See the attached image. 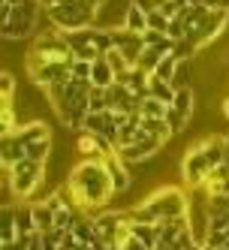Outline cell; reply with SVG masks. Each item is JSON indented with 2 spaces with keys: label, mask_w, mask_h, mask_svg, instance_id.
I'll use <instances>...</instances> for the list:
<instances>
[{
  "label": "cell",
  "mask_w": 229,
  "mask_h": 250,
  "mask_svg": "<svg viewBox=\"0 0 229 250\" xmlns=\"http://www.w3.org/2000/svg\"><path fill=\"white\" fill-rule=\"evenodd\" d=\"M66 193L76 202V208H100L115 196L112 175L105 169L103 157L100 160H82L66 178Z\"/></svg>",
  "instance_id": "1"
},
{
  "label": "cell",
  "mask_w": 229,
  "mask_h": 250,
  "mask_svg": "<svg viewBox=\"0 0 229 250\" xmlns=\"http://www.w3.org/2000/svg\"><path fill=\"white\" fill-rule=\"evenodd\" d=\"M27 76L30 82L42 87V91H48L51 84H66L69 79H73V63L76 58H69V61H45L40 55H33V51H27Z\"/></svg>",
  "instance_id": "2"
},
{
  "label": "cell",
  "mask_w": 229,
  "mask_h": 250,
  "mask_svg": "<svg viewBox=\"0 0 229 250\" xmlns=\"http://www.w3.org/2000/svg\"><path fill=\"white\" fill-rule=\"evenodd\" d=\"M3 178H6L15 199H30L33 190L45 181V163H37V160L24 157L21 163H15L9 172H3Z\"/></svg>",
  "instance_id": "3"
},
{
  "label": "cell",
  "mask_w": 229,
  "mask_h": 250,
  "mask_svg": "<svg viewBox=\"0 0 229 250\" xmlns=\"http://www.w3.org/2000/svg\"><path fill=\"white\" fill-rule=\"evenodd\" d=\"M145 205L154 211V217L157 223H166V220H178V217H187L190 214V196L178 187H163V190H157L151 193Z\"/></svg>",
  "instance_id": "4"
},
{
  "label": "cell",
  "mask_w": 229,
  "mask_h": 250,
  "mask_svg": "<svg viewBox=\"0 0 229 250\" xmlns=\"http://www.w3.org/2000/svg\"><path fill=\"white\" fill-rule=\"evenodd\" d=\"M48 19L55 21V27H58V30L76 33V30H87V27H94L97 12H91L87 6H82L79 0H63V3H55V6L48 9Z\"/></svg>",
  "instance_id": "5"
},
{
  "label": "cell",
  "mask_w": 229,
  "mask_h": 250,
  "mask_svg": "<svg viewBox=\"0 0 229 250\" xmlns=\"http://www.w3.org/2000/svg\"><path fill=\"white\" fill-rule=\"evenodd\" d=\"M30 51L40 55V58H45V61H69V58H76L73 45H69L63 30H40L37 37H33Z\"/></svg>",
  "instance_id": "6"
},
{
  "label": "cell",
  "mask_w": 229,
  "mask_h": 250,
  "mask_svg": "<svg viewBox=\"0 0 229 250\" xmlns=\"http://www.w3.org/2000/svg\"><path fill=\"white\" fill-rule=\"evenodd\" d=\"M37 15H40V0L15 6L9 19H3V40H21L37 30Z\"/></svg>",
  "instance_id": "7"
},
{
  "label": "cell",
  "mask_w": 229,
  "mask_h": 250,
  "mask_svg": "<svg viewBox=\"0 0 229 250\" xmlns=\"http://www.w3.org/2000/svg\"><path fill=\"white\" fill-rule=\"evenodd\" d=\"M208 172H211V163H208V157L202 154L199 142H196V145H193V148L184 154V160H181V175H184V184H187L190 190H199V187L205 184Z\"/></svg>",
  "instance_id": "8"
},
{
  "label": "cell",
  "mask_w": 229,
  "mask_h": 250,
  "mask_svg": "<svg viewBox=\"0 0 229 250\" xmlns=\"http://www.w3.org/2000/svg\"><path fill=\"white\" fill-rule=\"evenodd\" d=\"M193 103H196V97H193V87H184V91L175 94V100H172V105H169V115H166L172 133H181V130H184V124H187L190 115H193Z\"/></svg>",
  "instance_id": "9"
},
{
  "label": "cell",
  "mask_w": 229,
  "mask_h": 250,
  "mask_svg": "<svg viewBox=\"0 0 229 250\" xmlns=\"http://www.w3.org/2000/svg\"><path fill=\"white\" fill-rule=\"evenodd\" d=\"M66 40H69V45H73L76 61L97 63V61L103 58V51H100V48H97V42H94V27H87V30H76V33H66Z\"/></svg>",
  "instance_id": "10"
},
{
  "label": "cell",
  "mask_w": 229,
  "mask_h": 250,
  "mask_svg": "<svg viewBox=\"0 0 229 250\" xmlns=\"http://www.w3.org/2000/svg\"><path fill=\"white\" fill-rule=\"evenodd\" d=\"M94 220H97V235H100V241L105 247H115L118 244V232L124 229V223H127L124 211H121V214L118 211H105V214H100V217H94Z\"/></svg>",
  "instance_id": "11"
},
{
  "label": "cell",
  "mask_w": 229,
  "mask_h": 250,
  "mask_svg": "<svg viewBox=\"0 0 229 250\" xmlns=\"http://www.w3.org/2000/svg\"><path fill=\"white\" fill-rule=\"evenodd\" d=\"M24 157H27V148H24L19 130H15V133H6V136H3V145H0V166H3V172H9L15 163H21Z\"/></svg>",
  "instance_id": "12"
},
{
  "label": "cell",
  "mask_w": 229,
  "mask_h": 250,
  "mask_svg": "<svg viewBox=\"0 0 229 250\" xmlns=\"http://www.w3.org/2000/svg\"><path fill=\"white\" fill-rule=\"evenodd\" d=\"M160 148H163V142H157V139L145 136L142 142H136V145H130V148H121V151H118V157L124 160V163H145L148 157L160 154Z\"/></svg>",
  "instance_id": "13"
},
{
  "label": "cell",
  "mask_w": 229,
  "mask_h": 250,
  "mask_svg": "<svg viewBox=\"0 0 229 250\" xmlns=\"http://www.w3.org/2000/svg\"><path fill=\"white\" fill-rule=\"evenodd\" d=\"M103 163H105V169H109V175H112L115 193H124V190H130L133 178H130V172H127V163H124V160L118 157V151H109V154H103Z\"/></svg>",
  "instance_id": "14"
},
{
  "label": "cell",
  "mask_w": 229,
  "mask_h": 250,
  "mask_svg": "<svg viewBox=\"0 0 229 250\" xmlns=\"http://www.w3.org/2000/svg\"><path fill=\"white\" fill-rule=\"evenodd\" d=\"M76 148H79V154H84V160H100L103 154L115 151L109 142H105L103 136H97V133H79Z\"/></svg>",
  "instance_id": "15"
},
{
  "label": "cell",
  "mask_w": 229,
  "mask_h": 250,
  "mask_svg": "<svg viewBox=\"0 0 229 250\" xmlns=\"http://www.w3.org/2000/svg\"><path fill=\"white\" fill-rule=\"evenodd\" d=\"M73 235L79 244H91V247H100V235H97V220L94 217H79V223L73 226Z\"/></svg>",
  "instance_id": "16"
},
{
  "label": "cell",
  "mask_w": 229,
  "mask_h": 250,
  "mask_svg": "<svg viewBox=\"0 0 229 250\" xmlns=\"http://www.w3.org/2000/svg\"><path fill=\"white\" fill-rule=\"evenodd\" d=\"M121 84H127L136 97H142V100H145V97H148V84H151V73H145V69L133 66L130 73H127V79L121 82Z\"/></svg>",
  "instance_id": "17"
},
{
  "label": "cell",
  "mask_w": 229,
  "mask_h": 250,
  "mask_svg": "<svg viewBox=\"0 0 229 250\" xmlns=\"http://www.w3.org/2000/svg\"><path fill=\"white\" fill-rule=\"evenodd\" d=\"M33 223H37V232H42V235L55 232V211H51L48 202H37V205H33Z\"/></svg>",
  "instance_id": "18"
},
{
  "label": "cell",
  "mask_w": 229,
  "mask_h": 250,
  "mask_svg": "<svg viewBox=\"0 0 229 250\" xmlns=\"http://www.w3.org/2000/svg\"><path fill=\"white\" fill-rule=\"evenodd\" d=\"M142 130L151 136V139H157V142H169V136H175L172 133V127H169V121H163V118H142Z\"/></svg>",
  "instance_id": "19"
},
{
  "label": "cell",
  "mask_w": 229,
  "mask_h": 250,
  "mask_svg": "<svg viewBox=\"0 0 229 250\" xmlns=\"http://www.w3.org/2000/svg\"><path fill=\"white\" fill-rule=\"evenodd\" d=\"M91 82H94V87H112L115 84V69L109 66V61L105 58H100L97 63H94V69H91Z\"/></svg>",
  "instance_id": "20"
},
{
  "label": "cell",
  "mask_w": 229,
  "mask_h": 250,
  "mask_svg": "<svg viewBox=\"0 0 229 250\" xmlns=\"http://www.w3.org/2000/svg\"><path fill=\"white\" fill-rule=\"evenodd\" d=\"M175 94H178V91L172 87V82H160L157 76H151V84H148V97H154V100H160V103L172 105Z\"/></svg>",
  "instance_id": "21"
},
{
  "label": "cell",
  "mask_w": 229,
  "mask_h": 250,
  "mask_svg": "<svg viewBox=\"0 0 229 250\" xmlns=\"http://www.w3.org/2000/svg\"><path fill=\"white\" fill-rule=\"evenodd\" d=\"M3 223H0V238H3V244L15 241L19 238V223H15V208L12 205H3Z\"/></svg>",
  "instance_id": "22"
},
{
  "label": "cell",
  "mask_w": 229,
  "mask_h": 250,
  "mask_svg": "<svg viewBox=\"0 0 229 250\" xmlns=\"http://www.w3.org/2000/svg\"><path fill=\"white\" fill-rule=\"evenodd\" d=\"M124 27L133 30V33H145V30H148V12H145V9H139L136 3H130V6H127Z\"/></svg>",
  "instance_id": "23"
},
{
  "label": "cell",
  "mask_w": 229,
  "mask_h": 250,
  "mask_svg": "<svg viewBox=\"0 0 229 250\" xmlns=\"http://www.w3.org/2000/svg\"><path fill=\"white\" fill-rule=\"evenodd\" d=\"M105 127H109V112H87L82 133H97V136H103Z\"/></svg>",
  "instance_id": "24"
},
{
  "label": "cell",
  "mask_w": 229,
  "mask_h": 250,
  "mask_svg": "<svg viewBox=\"0 0 229 250\" xmlns=\"http://www.w3.org/2000/svg\"><path fill=\"white\" fill-rule=\"evenodd\" d=\"M27 157L37 160V163H45L48 154H51V139H37V142H27Z\"/></svg>",
  "instance_id": "25"
},
{
  "label": "cell",
  "mask_w": 229,
  "mask_h": 250,
  "mask_svg": "<svg viewBox=\"0 0 229 250\" xmlns=\"http://www.w3.org/2000/svg\"><path fill=\"white\" fill-rule=\"evenodd\" d=\"M142 118H163L166 121V115H169V105L166 103H160V100H154V97H145L142 100Z\"/></svg>",
  "instance_id": "26"
},
{
  "label": "cell",
  "mask_w": 229,
  "mask_h": 250,
  "mask_svg": "<svg viewBox=\"0 0 229 250\" xmlns=\"http://www.w3.org/2000/svg\"><path fill=\"white\" fill-rule=\"evenodd\" d=\"M178 63H181V61L175 58V55H166V58L160 61V66L154 69V76L160 79V82H172V79H175V73H178Z\"/></svg>",
  "instance_id": "27"
},
{
  "label": "cell",
  "mask_w": 229,
  "mask_h": 250,
  "mask_svg": "<svg viewBox=\"0 0 229 250\" xmlns=\"http://www.w3.org/2000/svg\"><path fill=\"white\" fill-rule=\"evenodd\" d=\"M169 21L172 19H166V15L157 9V12H148V30H160V33H169Z\"/></svg>",
  "instance_id": "28"
},
{
  "label": "cell",
  "mask_w": 229,
  "mask_h": 250,
  "mask_svg": "<svg viewBox=\"0 0 229 250\" xmlns=\"http://www.w3.org/2000/svg\"><path fill=\"white\" fill-rule=\"evenodd\" d=\"M172 87H175V91H184V87H190V66H187V61L178 63V73H175V79H172Z\"/></svg>",
  "instance_id": "29"
},
{
  "label": "cell",
  "mask_w": 229,
  "mask_h": 250,
  "mask_svg": "<svg viewBox=\"0 0 229 250\" xmlns=\"http://www.w3.org/2000/svg\"><path fill=\"white\" fill-rule=\"evenodd\" d=\"M12 91H15V79L12 73L0 76V94H3V105H12Z\"/></svg>",
  "instance_id": "30"
},
{
  "label": "cell",
  "mask_w": 229,
  "mask_h": 250,
  "mask_svg": "<svg viewBox=\"0 0 229 250\" xmlns=\"http://www.w3.org/2000/svg\"><path fill=\"white\" fill-rule=\"evenodd\" d=\"M0 130H3V136L15 133V112H12V105H3V109H0Z\"/></svg>",
  "instance_id": "31"
},
{
  "label": "cell",
  "mask_w": 229,
  "mask_h": 250,
  "mask_svg": "<svg viewBox=\"0 0 229 250\" xmlns=\"http://www.w3.org/2000/svg\"><path fill=\"white\" fill-rule=\"evenodd\" d=\"M91 112H109V103H105L103 87H91Z\"/></svg>",
  "instance_id": "32"
},
{
  "label": "cell",
  "mask_w": 229,
  "mask_h": 250,
  "mask_svg": "<svg viewBox=\"0 0 229 250\" xmlns=\"http://www.w3.org/2000/svg\"><path fill=\"white\" fill-rule=\"evenodd\" d=\"M91 69H94V63H87V61H76V63H73V79L91 82Z\"/></svg>",
  "instance_id": "33"
},
{
  "label": "cell",
  "mask_w": 229,
  "mask_h": 250,
  "mask_svg": "<svg viewBox=\"0 0 229 250\" xmlns=\"http://www.w3.org/2000/svg\"><path fill=\"white\" fill-rule=\"evenodd\" d=\"M142 37H145V45H163V42L169 40L166 33H160V30H145Z\"/></svg>",
  "instance_id": "34"
},
{
  "label": "cell",
  "mask_w": 229,
  "mask_h": 250,
  "mask_svg": "<svg viewBox=\"0 0 229 250\" xmlns=\"http://www.w3.org/2000/svg\"><path fill=\"white\" fill-rule=\"evenodd\" d=\"M27 250H45V235H42V232H33V235H30Z\"/></svg>",
  "instance_id": "35"
},
{
  "label": "cell",
  "mask_w": 229,
  "mask_h": 250,
  "mask_svg": "<svg viewBox=\"0 0 229 250\" xmlns=\"http://www.w3.org/2000/svg\"><path fill=\"white\" fill-rule=\"evenodd\" d=\"M118 250H151V247H148V244H142V241H139V238H133V235H130V238H127L124 244L118 247Z\"/></svg>",
  "instance_id": "36"
},
{
  "label": "cell",
  "mask_w": 229,
  "mask_h": 250,
  "mask_svg": "<svg viewBox=\"0 0 229 250\" xmlns=\"http://www.w3.org/2000/svg\"><path fill=\"white\" fill-rule=\"evenodd\" d=\"M130 3H136L139 9H145V12H157V9H160V0H130Z\"/></svg>",
  "instance_id": "37"
},
{
  "label": "cell",
  "mask_w": 229,
  "mask_h": 250,
  "mask_svg": "<svg viewBox=\"0 0 229 250\" xmlns=\"http://www.w3.org/2000/svg\"><path fill=\"white\" fill-rule=\"evenodd\" d=\"M208 9H229V0H202Z\"/></svg>",
  "instance_id": "38"
},
{
  "label": "cell",
  "mask_w": 229,
  "mask_h": 250,
  "mask_svg": "<svg viewBox=\"0 0 229 250\" xmlns=\"http://www.w3.org/2000/svg\"><path fill=\"white\" fill-rule=\"evenodd\" d=\"M79 3H82V6H87L91 12H97V9H100V6L105 3V0H79Z\"/></svg>",
  "instance_id": "39"
},
{
  "label": "cell",
  "mask_w": 229,
  "mask_h": 250,
  "mask_svg": "<svg viewBox=\"0 0 229 250\" xmlns=\"http://www.w3.org/2000/svg\"><path fill=\"white\" fill-rule=\"evenodd\" d=\"M223 115H226V118H229V97H226V100H223Z\"/></svg>",
  "instance_id": "40"
},
{
  "label": "cell",
  "mask_w": 229,
  "mask_h": 250,
  "mask_svg": "<svg viewBox=\"0 0 229 250\" xmlns=\"http://www.w3.org/2000/svg\"><path fill=\"white\" fill-rule=\"evenodd\" d=\"M6 3H12V6H21V3H27V0H6Z\"/></svg>",
  "instance_id": "41"
}]
</instances>
